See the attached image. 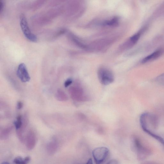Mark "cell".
Segmentation results:
<instances>
[{
  "mask_svg": "<svg viewBox=\"0 0 164 164\" xmlns=\"http://www.w3.org/2000/svg\"><path fill=\"white\" fill-rule=\"evenodd\" d=\"M133 144L137 151L138 159L139 161L144 160L151 154V151L144 146L138 138L136 137L134 138Z\"/></svg>",
  "mask_w": 164,
  "mask_h": 164,
  "instance_id": "1",
  "label": "cell"
},
{
  "mask_svg": "<svg viewBox=\"0 0 164 164\" xmlns=\"http://www.w3.org/2000/svg\"><path fill=\"white\" fill-rule=\"evenodd\" d=\"M118 19L117 18H114L111 20H108L104 23L105 25L110 26H115L118 23Z\"/></svg>",
  "mask_w": 164,
  "mask_h": 164,
  "instance_id": "17",
  "label": "cell"
},
{
  "mask_svg": "<svg viewBox=\"0 0 164 164\" xmlns=\"http://www.w3.org/2000/svg\"><path fill=\"white\" fill-rule=\"evenodd\" d=\"M58 144L55 141L49 142L47 145L46 149L48 153L50 155L55 154L58 149Z\"/></svg>",
  "mask_w": 164,
  "mask_h": 164,
  "instance_id": "11",
  "label": "cell"
},
{
  "mask_svg": "<svg viewBox=\"0 0 164 164\" xmlns=\"http://www.w3.org/2000/svg\"><path fill=\"white\" fill-rule=\"evenodd\" d=\"M4 6V2L2 0L0 1V12L1 13L2 12Z\"/></svg>",
  "mask_w": 164,
  "mask_h": 164,
  "instance_id": "20",
  "label": "cell"
},
{
  "mask_svg": "<svg viewBox=\"0 0 164 164\" xmlns=\"http://www.w3.org/2000/svg\"><path fill=\"white\" fill-rule=\"evenodd\" d=\"M56 98V99L60 101L64 102L68 100V97L66 94L61 90H59L57 92Z\"/></svg>",
  "mask_w": 164,
  "mask_h": 164,
  "instance_id": "14",
  "label": "cell"
},
{
  "mask_svg": "<svg viewBox=\"0 0 164 164\" xmlns=\"http://www.w3.org/2000/svg\"><path fill=\"white\" fill-rule=\"evenodd\" d=\"M109 152L108 149L105 147H97L94 149L92 154L96 163L100 164L104 163L107 159Z\"/></svg>",
  "mask_w": 164,
  "mask_h": 164,
  "instance_id": "3",
  "label": "cell"
},
{
  "mask_svg": "<svg viewBox=\"0 0 164 164\" xmlns=\"http://www.w3.org/2000/svg\"><path fill=\"white\" fill-rule=\"evenodd\" d=\"M20 25L22 30L26 37L29 40L34 42L37 41V36L31 31L27 22L26 19L23 15L20 16Z\"/></svg>",
  "mask_w": 164,
  "mask_h": 164,
  "instance_id": "2",
  "label": "cell"
},
{
  "mask_svg": "<svg viewBox=\"0 0 164 164\" xmlns=\"http://www.w3.org/2000/svg\"><path fill=\"white\" fill-rule=\"evenodd\" d=\"M17 75L20 80L23 83H26L30 80L26 65L24 63L20 64L17 70Z\"/></svg>",
  "mask_w": 164,
  "mask_h": 164,
  "instance_id": "5",
  "label": "cell"
},
{
  "mask_svg": "<svg viewBox=\"0 0 164 164\" xmlns=\"http://www.w3.org/2000/svg\"><path fill=\"white\" fill-rule=\"evenodd\" d=\"M30 160V158L27 157L23 159L21 157H18L15 158L14 160V162L16 164H25L28 163Z\"/></svg>",
  "mask_w": 164,
  "mask_h": 164,
  "instance_id": "15",
  "label": "cell"
},
{
  "mask_svg": "<svg viewBox=\"0 0 164 164\" xmlns=\"http://www.w3.org/2000/svg\"><path fill=\"white\" fill-rule=\"evenodd\" d=\"M141 128L145 132L159 142L164 146V139L163 138L152 132L149 129L147 128L146 127H141Z\"/></svg>",
  "mask_w": 164,
  "mask_h": 164,
  "instance_id": "12",
  "label": "cell"
},
{
  "mask_svg": "<svg viewBox=\"0 0 164 164\" xmlns=\"http://www.w3.org/2000/svg\"><path fill=\"white\" fill-rule=\"evenodd\" d=\"M92 160L91 159L89 160L88 163H92Z\"/></svg>",
  "mask_w": 164,
  "mask_h": 164,
  "instance_id": "23",
  "label": "cell"
},
{
  "mask_svg": "<svg viewBox=\"0 0 164 164\" xmlns=\"http://www.w3.org/2000/svg\"><path fill=\"white\" fill-rule=\"evenodd\" d=\"M163 50L162 49H159L145 57L142 60L141 63L145 64L157 59L163 54Z\"/></svg>",
  "mask_w": 164,
  "mask_h": 164,
  "instance_id": "9",
  "label": "cell"
},
{
  "mask_svg": "<svg viewBox=\"0 0 164 164\" xmlns=\"http://www.w3.org/2000/svg\"><path fill=\"white\" fill-rule=\"evenodd\" d=\"M72 99L78 102L86 101V97L84 96L83 90L78 88H73L70 91Z\"/></svg>",
  "mask_w": 164,
  "mask_h": 164,
  "instance_id": "7",
  "label": "cell"
},
{
  "mask_svg": "<svg viewBox=\"0 0 164 164\" xmlns=\"http://www.w3.org/2000/svg\"><path fill=\"white\" fill-rule=\"evenodd\" d=\"M98 79L102 84L107 85L112 83L114 81V76L112 72L108 69L101 68L98 72Z\"/></svg>",
  "mask_w": 164,
  "mask_h": 164,
  "instance_id": "4",
  "label": "cell"
},
{
  "mask_svg": "<svg viewBox=\"0 0 164 164\" xmlns=\"http://www.w3.org/2000/svg\"><path fill=\"white\" fill-rule=\"evenodd\" d=\"M26 144L29 150L33 149L36 144V137L33 131L30 130L28 132L26 137Z\"/></svg>",
  "mask_w": 164,
  "mask_h": 164,
  "instance_id": "8",
  "label": "cell"
},
{
  "mask_svg": "<svg viewBox=\"0 0 164 164\" xmlns=\"http://www.w3.org/2000/svg\"><path fill=\"white\" fill-rule=\"evenodd\" d=\"M72 83V81L71 79H69L67 80L64 83V86L65 87L67 88L70 86Z\"/></svg>",
  "mask_w": 164,
  "mask_h": 164,
  "instance_id": "19",
  "label": "cell"
},
{
  "mask_svg": "<svg viewBox=\"0 0 164 164\" xmlns=\"http://www.w3.org/2000/svg\"><path fill=\"white\" fill-rule=\"evenodd\" d=\"M156 81L159 84L164 86V73L158 76L156 78Z\"/></svg>",
  "mask_w": 164,
  "mask_h": 164,
  "instance_id": "18",
  "label": "cell"
},
{
  "mask_svg": "<svg viewBox=\"0 0 164 164\" xmlns=\"http://www.w3.org/2000/svg\"><path fill=\"white\" fill-rule=\"evenodd\" d=\"M144 30L142 29L139 31L136 34L131 37L127 41H126L122 45L121 47L122 48L128 50L134 46L138 42Z\"/></svg>",
  "mask_w": 164,
  "mask_h": 164,
  "instance_id": "6",
  "label": "cell"
},
{
  "mask_svg": "<svg viewBox=\"0 0 164 164\" xmlns=\"http://www.w3.org/2000/svg\"><path fill=\"white\" fill-rule=\"evenodd\" d=\"M23 117L21 116H19L16 119V121L15 123V125L16 130L20 129L23 124Z\"/></svg>",
  "mask_w": 164,
  "mask_h": 164,
  "instance_id": "16",
  "label": "cell"
},
{
  "mask_svg": "<svg viewBox=\"0 0 164 164\" xmlns=\"http://www.w3.org/2000/svg\"><path fill=\"white\" fill-rule=\"evenodd\" d=\"M23 124L20 128L17 130V134L18 136L20 141L22 142L24 141V138L23 137V134L27 126L28 123V120L27 114L24 116L23 118Z\"/></svg>",
  "mask_w": 164,
  "mask_h": 164,
  "instance_id": "10",
  "label": "cell"
},
{
  "mask_svg": "<svg viewBox=\"0 0 164 164\" xmlns=\"http://www.w3.org/2000/svg\"><path fill=\"white\" fill-rule=\"evenodd\" d=\"M108 163L109 164H116L118 163L117 161H116L115 160H111Z\"/></svg>",
  "mask_w": 164,
  "mask_h": 164,
  "instance_id": "22",
  "label": "cell"
},
{
  "mask_svg": "<svg viewBox=\"0 0 164 164\" xmlns=\"http://www.w3.org/2000/svg\"><path fill=\"white\" fill-rule=\"evenodd\" d=\"M12 126H9L1 130L0 132V139L1 140H4L9 137L13 130Z\"/></svg>",
  "mask_w": 164,
  "mask_h": 164,
  "instance_id": "13",
  "label": "cell"
},
{
  "mask_svg": "<svg viewBox=\"0 0 164 164\" xmlns=\"http://www.w3.org/2000/svg\"><path fill=\"white\" fill-rule=\"evenodd\" d=\"M23 106V104L22 102H21L19 101L18 102L17 105L18 108V109H21Z\"/></svg>",
  "mask_w": 164,
  "mask_h": 164,
  "instance_id": "21",
  "label": "cell"
}]
</instances>
